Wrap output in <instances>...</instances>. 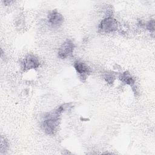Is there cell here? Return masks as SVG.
I'll return each instance as SVG.
<instances>
[{"mask_svg": "<svg viewBox=\"0 0 155 155\" xmlns=\"http://www.w3.org/2000/svg\"><path fill=\"white\" fill-rule=\"evenodd\" d=\"M120 80L125 84L130 86H133L134 84V79L128 71H125L120 74Z\"/></svg>", "mask_w": 155, "mask_h": 155, "instance_id": "7", "label": "cell"}, {"mask_svg": "<svg viewBox=\"0 0 155 155\" xmlns=\"http://www.w3.org/2000/svg\"><path fill=\"white\" fill-rule=\"evenodd\" d=\"M74 67L76 72L81 76L82 78H86L90 73L88 67L84 62L76 61L74 63Z\"/></svg>", "mask_w": 155, "mask_h": 155, "instance_id": "6", "label": "cell"}, {"mask_svg": "<svg viewBox=\"0 0 155 155\" xmlns=\"http://www.w3.org/2000/svg\"><path fill=\"white\" fill-rule=\"evenodd\" d=\"M74 44L71 40L65 41L58 50V56L61 59H65L70 56L74 49Z\"/></svg>", "mask_w": 155, "mask_h": 155, "instance_id": "3", "label": "cell"}, {"mask_svg": "<svg viewBox=\"0 0 155 155\" xmlns=\"http://www.w3.org/2000/svg\"><path fill=\"white\" fill-rule=\"evenodd\" d=\"M105 79L107 82L113 83L114 81V76L112 73H107L105 76Z\"/></svg>", "mask_w": 155, "mask_h": 155, "instance_id": "9", "label": "cell"}, {"mask_svg": "<svg viewBox=\"0 0 155 155\" xmlns=\"http://www.w3.org/2000/svg\"><path fill=\"white\" fill-rule=\"evenodd\" d=\"M48 20L50 24L53 27H58L63 23L64 17L56 10H53L49 12Z\"/></svg>", "mask_w": 155, "mask_h": 155, "instance_id": "5", "label": "cell"}, {"mask_svg": "<svg viewBox=\"0 0 155 155\" xmlns=\"http://www.w3.org/2000/svg\"><path fill=\"white\" fill-rule=\"evenodd\" d=\"M118 24L115 19L108 17L101 22L99 24V30L105 33H111L117 29Z\"/></svg>", "mask_w": 155, "mask_h": 155, "instance_id": "2", "label": "cell"}, {"mask_svg": "<svg viewBox=\"0 0 155 155\" xmlns=\"http://www.w3.org/2000/svg\"><path fill=\"white\" fill-rule=\"evenodd\" d=\"M55 110L47 113L44 116L41 127L45 133L50 135L54 134L59 124V116Z\"/></svg>", "mask_w": 155, "mask_h": 155, "instance_id": "1", "label": "cell"}, {"mask_svg": "<svg viewBox=\"0 0 155 155\" xmlns=\"http://www.w3.org/2000/svg\"><path fill=\"white\" fill-rule=\"evenodd\" d=\"M22 65L24 70L35 69L39 66V61L35 55L28 54L24 58Z\"/></svg>", "mask_w": 155, "mask_h": 155, "instance_id": "4", "label": "cell"}, {"mask_svg": "<svg viewBox=\"0 0 155 155\" xmlns=\"http://www.w3.org/2000/svg\"><path fill=\"white\" fill-rule=\"evenodd\" d=\"M7 147H8L7 141L5 140V138H3V137H1V151H5Z\"/></svg>", "mask_w": 155, "mask_h": 155, "instance_id": "10", "label": "cell"}, {"mask_svg": "<svg viewBox=\"0 0 155 155\" xmlns=\"http://www.w3.org/2000/svg\"><path fill=\"white\" fill-rule=\"evenodd\" d=\"M147 30H148L150 32H154V20L151 19L149 21L146 25Z\"/></svg>", "mask_w": 155, "mask_h": 155, "instance_id": "8", "label": "cell"}]
</instances>
